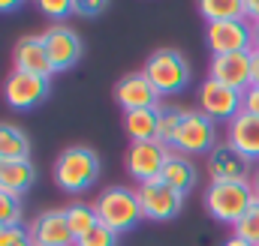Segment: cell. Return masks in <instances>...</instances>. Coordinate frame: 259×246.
I'll return each mask as SVG.
<instances>
[{"label":"cell","instance_id":"6da1fadb","mask_svg":"<svg viewBox=\"0 0 259 246\" xmlns=\"http://www.w3.org/2000/svg\"><path fill=\"white\" fill-rule=\"evenodd\" d=\"M256 201L250 180H211L205 189V210L214 222L235 225Z\"/></svg>","mask_w":259,"mask_h":246},{"label":"cell","instance_id":"7a4b0ae2","mask_svg":"<svg viewBox=\"0 0 259 246\" xmlns=\"http://www.w3.org/2000/svg\"><path fill=\"white\" fill-rule=\"evenodd\" d=\"M97 219L100 225H106L115 234H124L130 228H136L145 216H142V204H139V192L130 186H109L97 195L94 201Z\"/></svg>","mask_w":259,"mask_h":246},{"label":"cell","instance_id":"3957f363","mask_svg":"<svg viewBox=\"0 0 259 246\" xmlns=\"http://www.w3.org/2000/svg\"><path fill=\"white\" fill-rule=\"evenodd\" d=\"M55 183L69 195H78L97 183L100 177V156L91 147H66L55 159Z\"/></svg>","mask_w":259,"mask_h":246},{"label":"cell","instance_id":"277c9868","mask_svg":"<svg viewBox=\"0 0 259 246\" xmlns=\"http://www.w3.org/2000/svg\"><path fill=\"white\" fill-rule=\"evenodd\" d=\"M142 72H145V78L154 84V90L160 96H172V93L184 90L187 81H190V63H187V57L178 48H160V51H154L145 60Z\"/></svg>","mask_w":259,"mask_h":246},{"label":"cell","instance_id":"5b68a950","mask_svg":"<svg viewBox=\"0 0 259 246\" xmlns=\"http://www.w3.org/2000/svg\"><path fill=\"white\" fill-rule=\"evenodd\" d=\"M217 147V123L211 117H205L199 108L193 111H184V120L178 126V135L172 141V150L175 153H184V156H196V153H211Z\"/></svg>","mask_w":259,"mask_h":246},{"label":"cell","instance_id":"8992f818","mask_svg":"<svg viewBox=\"0 0 259 246\" xmlns=\"http://www.w3.org/2000/svg\"><path fill=\"white\" fill-rule=\"evenodd\" d=\"M244 108V93L214 81V78H205L202 87H199V111L205 117H211L214 123H229L235 120Z\"/></svg>","mask_w":259,"mask_h":246},{"label":"cell","instance_id":"52a82bcc","mask_svg":"<svg viewBox=\"0 0 259 246\" xmlns=\"http://www.w3.org/2000/svg\"><path fill=\"white\" fill-rule=\"evenodd\" d=\"M169 153H172V147H166L160 141H133L127 147L124 165H127L130 177L142 186V183H148V180H160Z\"/></svg>","mask_w":259,"mask_h":246},{"label":"cell","instance_id":"ba28073f","mask_svg":"<svg viewBox=\"0 0 259 246\" xmlns=\"http://www.w3.org/2000/svg\"><path fill=\"white\" fill-rule=\"evenodd\" d=\"M52 93V78H42V75H30V72H18L12 69L6 84H3V99L9 108H18V111H27V108H36L39 102H46Z\"/></svg>","mask_w":259,"mask_h":246},{"label":"cell","instance_id":"9c48e42d","mask_svg":"<svg viewBox=\"0 0 259 246\" xmlns=\"http://www.w3.org/2000/svg\"><path fill=\"white\" fill-rule=\"evenodd\" d=\"M205 42L211 48V57L253 51V24L247 18H241V21H214L205 30Z\"/></svg>","mask_w":259,"mask_h":246},{"label":"cell","instance_id":"30bf717a","mask_svg":"<svg viewBox=\"0 0 259 246\" xmlns=\"http://www.w3.org/2000/svg\"><path fill=\"white\" fill-rule=\"evenodd\" d=\"M136 192H139L142 216L151 219V222H172L181 213L184 195L175 192L172 186H166L163 180H148V183L136 186Z\"/></svg>","mask_w":259,"mask_h":246},{"label":"cell","instance_id":"8fae6325","mask_svg":"<svg viewBox=\"0 0 259 246\" xmlns=\"http://www.w3.org/2000/svg\"><path fill=\"white\" fill-rule=\"evenodd\" d=\"M42 42H46V51H49V60L55 75L72 69L75 63L81 60V36L69 27V24H52L46 33H39Z\"/></svg>","mask_w":259,"mask_h":246},{"label":"cell","instance_id":"7c38bea8","mask_svg":"<svg viewBox=\"0 0 259 246\" xmlns=\"http://www.w3.org/2000/svg\"><path fill=\"white\" fill-rule=\"evenodd\" d=\"M27 231H30V243L33 246H75V237L69 231L64 207L42 210Z\"/></svg>","mask_w":259,"mask_h":246},{"label":"cell","instance_id":"4fadbf2b","mask_svg":"<svg viewBox=\"0 0 259 246\" xmlns=\"http://www.w3.org/2000/svg\"><path fill=\"white\" fill-rule=\"evenodd\" d=\"M115 102L124 111H139V108H160V93L154 84L145 78V72H130L118 78L115 84Z\"/></svg>","mask_w":259,"mask_h":246},{"label":"cell","instance_id":"5bb4252c","mask_svg":"<svg viewBox=\"0 0 259 246\" xmlns=\"http://www.w3.org/2000/svg\"><path fill=\"white\" fill-rule=\"evenodd\" d=\"M250 63H253L250 51L217 54V57H211V63H208V78H214V81H220V84L244 93L250 87Z\"/></svg>","mask_w":259,"mask_h":246},{"label":"cell","instance_id":"9a60e30c","mask_svg":"<svg viewBox=\"0 0 259 246\" xmlns=\"http://www.w3.org/2000/svg\"><path fill=\"white\" fill-rule=\"evenodd\" d=\"M205 171L211 180H250V162L235 150L229 147L226 141H220L208 156H205Z\"/></svg>","mask_w":259,"mask_h":246},{"label":"cell","instance_id":"2e32d148","mask_svg":"<svg viewBox=\"0 0 259 246\" xmlns=\"http://www.w3.org/2000/svg\"><path fill=\"white\" fill-rule=\"evenodd\" d=\"M226 144L235 147L250 165H259V117L241 111L235 120L226 123Z\"/></svg>","mask_w":259,"mask_h":246},{"label":"cell","instance_id":"e0dca14e","mask_svg":"<svg viewBox=\"0 0 259 246\" xmlns=\"http://www.w3.org/2000/svg\"><path fill=\"white\" fill-rule=\"evenodd\" d=\"M12 60H15V69L18 72H30V75H42V78H52L55 75L42 36H21L15 42Z\"/></svg>","mask_w":259,"mask_h":246},{"label":"cell","instance_id":"ac0fdd59","mask_svg":"<svg viewBox=\"0 0 259 246\" xmlns=\"http://www.w3.org/2000/svg\"><path fill=\"white\" fill-rule=\"evenodd\" d=\"M36 183L33 159H0V189L9 195L24 198Z\"/></svg>","mask_w":259,"mask_h":246},{"label":"cell","instance_id":"d6986e66","mask_svg":"<svg viewBox=\"0 0 259 246\" xmlns=\"http://www.w3.org/2000/svg\"><path fill=\"white\" fill-rule=\"evenodd\" d=\"M196 177H199V171H196L193 159L190 156H184V153H169V159H166V165H163V174H160V180L166 186H172L175 192H181V195H187L190 189L196 186Z\"/></svg>","mask_w":259,"mask_h":246},{"label":"cell","instance_id":"ffe728a7","mask_svg":"<svg viewBox=\"0 0 259 246\" xmlns=\"http://www.w3.org/2000/svg\"><path fill=\"white\" fill-rule=\"evenodd\" d=\"M157 120L160 108H139V111H124V132L133 141H157Z\"/></svg>","mask_w":259,"mask_h":246},{"label":"cell","instance_id":"44dd1931","mask_svg":"<svg viewBox=\"0 0 259 246\" xmlns=\"http://www.w3.org/2000/svg\"><path fill=\"white\" fill-rule=\"evenodd\" d=\"M208 24L214 21H241L247 18V0H199L196 3Z\"/></svg>","mask_w":259,"mask_h":246},{"label":"cell","instance_id":"7402d4cb","mask_svg":"<svg viewBox=\"0 0 259 246\" xmlns=\"http://www.w3.org/2000/svg\"><path fill=\"white\" fill-rule=\"evenodd\" d=\"M0 159H30V138L15 123H0Z\"/></svg>","mask_w":259,"mask_h":246},{"label":"cell","instance_id":"603a6c76","mask_svg":"<svg viewBox=\"0 0 259 246\" xmlns=\"http://www.w3.org/2000/svg\"><path fill=\"white\" fill-rule=\"evenodd\" d=\"M66 222H69V231H72V237H75V243L78 240H84L97 225H100V219H97V210H94V204H84V201H72V204H66Z\"/></svg>","mask_w":259,"mask_h":246},{"label":"cell","instance_id":"cb8c5ba5","mask_svg":"<svg viewBox=\"0 0 259 246\" xmlns=\"http://www.w3.org/2000/svg\"><path fill=\"white\" fill-rule=\"evenodd\" d=\"M184 120V111L181 108H172V105H160V120H157V141L172 147L175 135H178V126Z\"/></svg>","mask_w":259,"mask_h":246},{"label":"cell","instance_id":"d4e9b609","mask_svg":"<svg viewBox=\"0 0 259 246\" xmlns=\"http://www.w3.org/2000/svg\"><path fill=\"white\" fill-rule=\"evenodd\" d=\"M232 237H238L250 246H259V201H253L247 207V213L232 225Z\"/></svg>","mask_w":259,"mask_h":246},{"label":"cell","instance_id":"484cf974","mask_svg":"<svg viewBox=\"0 0 259 246\" xmlns=\"http://www.w3.org/2000/svg\"><path fill=\"white\" fill-rule=\"evenodd\" d=\"M21 216H24L21 198L0 189V225H21Z\"/></svg>","mask_w":259,"mask_h":246},{"label":"cell","instance_id":"4316f807","mask_svg":"<svg viewBox=\"0 0 259 246\" xmlns=\"http://www.w3.org/2000/svg\"><path fill=\"white\" fill-rule=\"evenodd\" d=\"M36 6L42 9V15H49V18H58V21L75 12V0H39Z\"/></svg>","mask_w":259,"mask_h":246},{"label":"cell","instance_id":"83f0119b","mask_svg":"<svg viewBox=\"0 0 259 246\" xmlns=\"http://www.w3.org/2000/svg\"><path fill=\"white\" fill-rule=\"evenodd\" d=\"M75 246H118V234H115V231H109L106 225H97L84 240H78Z\"/></svg>","mask_w":259,"mask_h":246},{"label":"cell","instance_id":"f1b7e54d","mask_svg":"<svg viewBox=\"0 0 259 246\" xmlns=\"http://www.w3.org/2000/svg\"><path fill=\"white\" fill-rule=\"evenodd\" d=\"M30 240V231L24 225H0V246H18Z\"/></svg>","mask_w":259,"mask_h":246},{"label":"cell","instance_id":"f546056e","mask_svg":"<svg viewBox=\"0 0 259 246\" xmlns=\"http://www.w3.org/2000/svg\"><path fill=\"white\" fill-rule=\"evenodd\" d=\"M106 6L103 0H75V15H100Z\"/></svg>","mask_w":259,"mask_h":246},{"label":"cell","instance_id":"4dcf8cb0","mask_svg":"<svg viewBox=\"0 0 259 246\" xmlns=\"http://www.w3.org/2000/svg\"><path fill=\"white\" fill-rule=\"evenodd\" d=\"M241 111L259 117V87H247V90H244V108H241Z\"/></svg>","mask_w":259,"mask_h":246},{"label":"cell","instance_id":"1f68e13d","mask_svg":"<svg viewBox=\"0 0 259 246\" xmlns=\"http://www.w3.org/2000/svg\"><path fill=\"white\" fill-rule=\"evenodd\" d=\"M250 57H253V63H250V87H259V51H250Z\"/></svg>","mask_w":259,"mask_h":246},{"label":"cell","instance_id":"d6a6232c","mask_svg":"<svg viewBox=\"0 0 259 246\" xmlns=\"http://www.w3.org/2000/svg\"><path fill=\"white\" fill-rule=\"evenodd\" d=\"M247 21L259 24V0H247Z\"/></svg>","mask_w":259,"mask_h":246},{"label":"cell","instance_id":"836d02e7","mask_svg":"<svg viewBox=\"0 0 259 246\" xmlns=\"http://www.w3.org/2000/svg\"><path fill=\"white\" fill-rule=\"evenodd\" d=\"M250 186H253V195H256V201H259V165L253 168V174H250Z\"/></svg>","mask_w":259,"mask_h":246},{"label":"cell","instance_id":"e575fe53","mask_svg":"<svg viewBox=\"0 0 259 246\" xmlns=\"http://www.w3.org/2000/svg\"><path fill=\"white\" fill-rule=\"evenodd\" d=\"M18 9V0H0V12H12Z\"/></svg>","mask_w":259,"mask_h":246},{"label":"cell","instance_id":"d590c367","mask_svg":"<svg viewBox=\"0 0 259 246\" xmlns=\"http://www.w3.org/2000/svg\"><path fill=\"white\" fill-rule=\"evenodd\" d=\"M253 51H259V24H253Z\"/></svg>","mask_w":259,"mask_h":246},{"label":"cell","instance_id":"8d00e7d4","mask_svg":"<svg viewBox=\"0 0 259 246\" xmlns=\"http://www.w3.org/2000/svg\"><path fill=\"white\" fill-rule=\"evenodd\" d=\"M223 246H250V243H244V240H238V237H229Z\"/></svg>","mask_w":259,"mask_h":246}]
</instances>
